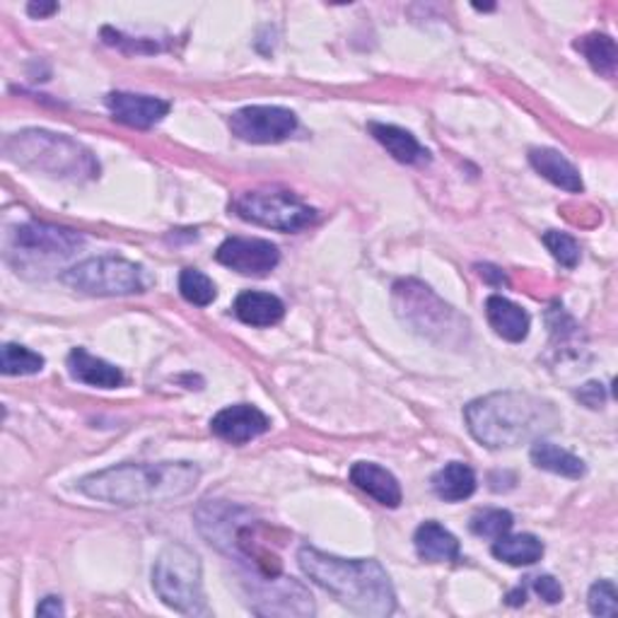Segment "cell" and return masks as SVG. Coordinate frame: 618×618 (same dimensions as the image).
<instances>
[{
	"label": "cell",
	"instance_id": "24",
	"mask_svg": "<svg viewBox=\"0 0 618 618\" xmlns=\"http://www.w3.org/2000/svg\"><path fill=\"white\" fill-rule=\"evenodd\" d=\"M493 556L508 565H534L544 556V544L534 534H502L496 539Z\"/></svg>",
	"mask_w": 618,
	"mask_h": 618
},
{
	"label": "cell",
	"instance_id": "23",
	"mask_svg": "<svg viewBox=\"0 0 618 618\" xmlns=\"http://www.w3.org/2000/svg\"><path fill=\"white\" fill-rule=\"evenodd\" d=\"M433 491L445 502H461L476 491V473L461 461H452L433 476Z\"/></svg>",
	"mask_w": 618,
	"mask_h": 618
},
{
	"label": "cell",
	"instance_id": "21",
	"mask_svg": "<svg viewBox=\"0 0 618 618\" xmlns=\"http://www.w3.org/2000/svg\"><path fill=\"white\" fill-rule=\"evenodd\" d=\"M414 544L418 556L428 563H452L459 558V541L443 524L425 522L416 530Z\"/></svg>",
	"mask_w": 618,
	"mask_h": 618
},
{
	"label": "cell",
	"instance_id": "7",
	"mask_svg": "<svg viewBox=\"0 0 618 618\" xmlns=\"http://www.w3.org/2000/svg\"><path fill=\"white\" fill-rule=\"evenodd\" d=\"M61 283L83 295L116 298V295L143 292L148 288V276L143 266L121 259V256H97V259H87L63 270Z\"/></svg>",
	"mask_w": 618,
	"mask_h": 618
},
{
	"label": "cell",
	"instance_id": "13",
	"mask_svg": "<svg viewBox=\"0 0 618 618\" xmlns=\"http://www.w3.org/2000/svg\"><path fill=\"white\" fill-rule=\"evenodd\" d=\"M270 428V420L262 408L252 404H235L223 408L221 414H215L211 420L213 435L230 445H247L254 437L264 435Z\"/></svg>",
	"mask_w": 618,
	"mask_h": 618
},
{
	"label": "cell",
	"instance_id": "30",
	"mask_svg": "<svg viewBox=\"0 0 618 618\" xmlns=\"http://www.w3.org/2000/svg\"><path fill=\"white\" fill-rule=\"evenodd\" d=\"M587 604H589V611L595 616L614 618L618 614V592L611 579H599V583L592 585Z\"/></svg>",
	"mask_w": 618,
	"mask_h": 618
},
{
	"label": "cell",
	"instance_id": "32",
	"mask_svg": "<svg viewBox=\"0 0 618 618\" xmlns=\"http://www.w3.org/2000/svg\"><path fill=\"white\" fill-rule=\"evenodd\" d=\"M577 398L589 408H599L604 404V398H607V394H604V384L587 382L583 390L577 392Z\"/></svg>",
	"mask_w": 618,
	"mask_h": 618
},
{
	"label": "cell",
	"instance_id": "22",
	"mask_svg": "<svg viewBox=\"0 0 618 618\" xmlns=\"http://www.w3.org/2000/svg\"><path fill=\"white\" fill-rule=\"evenodd\" d=\"M530 455H532L534 467L551 471V473L565 476V479H583L585 471H587L583 459L575 457L573 452H568V449L541 440V437H539V440H534Z\"/></svg>",
	"mask_w": 618,
	"mask_h": 618
},
{
	"label": "cell",
	"instance_id": "28",
	"mask_svg": "<svg viewBox=\"0 0 618 618\" xmlns=\"http://www.w3.org/2000/svg\"><path fill=\"white\" fill-rule=\"evenodd\" d=\"M514 518L508 510H483L471 518V532L483 539H498L512 530Z\"/></svg>",
	"mask_w": 618,
	"mask_h": 618
},
{
	"label": "cell",
	"instance_id": "18",
	"mask_svg": "<svg viewBox=\"0 0 618 618\" xmlns=\"http://www.w3.org/2000/svg\"><path fill=\"white\" fill-rule=\"evenodd\" d=\"M232 309H235V317L239 321L256 329L276 327L278 321L286 317V305H283V300L262 290H244Z\"/></svg>",
	"mask_w": 618,
	"mask_h": 618
},
{
	"label": "cell",
	"instance_id": "11",
	"mask_svg": "<svg viewBox=\"0 0 618 618\" xmlns=\"http://www.w3.org/2000/svg\"><path fill=\"white\" fill-rule=\"evenodd\" d=\"M249 609L259 616H312L315 599L298 579L278 575L249 587Z\"/></svg>",
	"mask_w": 618,
	"mask_h": 618
},
{
	"label": "cell",
	"instance_id": "5",
	"mask_svg": "<svg viewBox=\"0 0 618 618\" xmlns=\"http://www.w3.org/2000/svg\"><path fill=\"white\" fill-rule=\"evenodd\" d=\"M394 309L404 324L433 343L461 348L469 341V321L452 305L437 298L435 290L416 278L394 283Z\"/></svg>",
	"mask_w": 618,
	"mask_h": 618
},
{
	"label": "cell",
	"instance_id": "20",
	"mask_svg": "<svg viewBox=\"0 0 618 618\" xmlns=\"http://www.w3.org/2000/svg\"><path fill=\"white\" fill-rule=\"evenodd\" d=\"M367 128L372 138H375L382 148H386V152H390L396 162L418 164L430 158V152L425 150L416 140V136L408 134L406 128H398L392 124H377V121H372Z\"/></svg>",
	"mask_w": 618,
	"mask_h": 618
},
{
	"label": "cell",
	"instance_id": "35",
	"mask_svg": "<svg viewBox=\"0 0 618 618\" xmlns=\"http://www.w3.org/2000/svg\"><path fill=\"white\" fill-rule=\"evenodd\" d=\"M58 10V6L56 3H32V6H28V12L32 18H46V15H51V12H56Z\"/></svg>",
	"mask_w": 618,
	"mask_h": 618
},
{
	"label": "cell",
	"instance_id": "12",
	"mask_svg": "<svg viewBox=\"0 0 618 618\" xmlns=\"http://www.w3.org/2000/svg\"><path fill=\"white\" fill-rule=\"evenodd\" d=\"M215 259L242 276H266L280 264V252L268 239L230 237L217 247Z\"/></svg>",
	"mask_w": 618,
	"mask_h": 618
},
{
	"label": "cell",
	"instance_id": "16",
	"mask_svg": "<svg viewBox=\"0 0 618 618\" xmlns=\"http://www.w3.org/2000/svg\"><path fill=\"white\" fill-rule=\"evenodd\" d=\"M486 317L498 337L510 343H520L530 337L532 317L526 315L520 305L502 298V295H491V298L486 300Z\"/></svg>",
	"mask_w": 618,
	"mask_h": 618
},
{
	"label": "cell",
	"instance_id": "26",
	"mask_svg": "<svg viewBox=\"0 0 618 618\" xmlns=\"http://www.w3.org/2000/svg\"><path fill=\"white\" fill-rule=\"evenodd\" d=\"M0 370L3 375H36L44 370V358L18 343H6L0 353Z\"/></svg>",
	"mask_w": 618,
	"mask_h": 618
},
{
	"label": "cell",
	"instance_id": "4",
	"mask_svg": "<svg viewBox=\"0 0 618 618\" xmlns=\"http://www.w3.org/2000/svg\"><path fill=\"white\" fill-rule=\"evenodd\" d=\"M3 150L8 160L24 167V170L42 172L71 182H87L99 177V162L75 138L44 131V128H28L6 138Z\"/></svg>",
	"mask_w": 618,
	"mask_h": 618
},
{
	"label": "cell",
	"instance_id": "9",
	"mask_svg": "<svg viewBox=\"0 0 618 618\" xmlns=\"http://www.w3.org/2000/svg\"><path fill=\"white\" fill-rule=\"evenodd\" d=\"M237 217L278 232H300L317 221V211L286 189L244 191L232 201Z\"/></svg>",
	"mask_w": 618,
	"mask_h": 618
},
{
	"label": "cell",
	"instance_id": "14",
	"mask_svg": "<svg viewBox=\"0 0 618 618\" xmlns=\"http://www.w3.org/2000/svg\"><path fill=\"white\" fill-rule=\"evenodd\" d=\"M107 109L111 116L124 126L131 128H152L170 114V102L150 95H134V93H111L107 95Z\"/></svg>",
	"mask_w": 618,
	"mask_h": 618
},
{
	"label": "cell",
	"instance_id": "10",
	"mask_svg": "<svg viewBox=\"0 0 618 618\" xmlns=\"http://www.w3.org/2000/svg\"><path fill=\"white\" fill-rule=\"evenodd\" d=\"M230 131L244 143L268 146L288 140L298 131V116L286 107H270V105H254L242 107L230 116Z\"/></svg>",
	"mask_w": 618,
	"mask_h": 618
},
{
	"label": "cell",
	"instance_id": "2",
	"mask_svg": "<svg viewBox=\"0 0 618 618\" xmlns=\"http://www.w3.org/2000/svg\"><path fill=\"white\" fill-rule=\"evenodd\" d=\"M300 571L327 589L343 607L360 616L384 618L396 611V592L390 575L372 558H339L315 546L298 551Z\"/></svg>",
	"mask_w": 618,
	"mask_h": 618
},
{
	"label": "cell",
	"instance_id": "8",
	"mask_svg": "<svg viewBox=\"0 0 618 618\" xmlns=\"http://www.w3.org/2000/svg\"><path fill=\"white\" fill-rule=\"evenodd\" d=\"M85 244L81 232L46 223H28L12 230L8 262L22 270H46L49 264L73 256Z\"/></svg>",
	"mask_w": 618,
	"mask_h": 618
},
{
	"label": "cell",
	"instance_id": "31",
	"mask_svg": "<svg viewBox=\"0 0 618 618\" xmlns=\"http://www.w3.org/2000/svg\"><path fill=\"white\" fill-rule=\"evenodd\" d=\"M530 579H532V589L546 604L563 601V587H561L556 577H553V575H536V577H530Z\"/></svg>",
	"mask_w": 618,
	"mask_h": 618
},
{
	"label": "cell",
	"instance_id": "17",
	"mask_svg": "<svg viewBox=\"0 0 618 618\" xmlns=\"http://www.w3.org/2000/svg\"><path fill=\"white\" fill-rule=\"evenodd\" d=\"M68 372L73 380L99 386V390H116V386L124 384V372L119 367L87 353L85 348H73L68 353Z\"/></svg>",
	"mask_w": 618,
	"mask_h": 618
},
{
	"label": "cell",
	"instance_id": "3",
	"mask_svg": "<svg viewBox=\"0 0 618 618\" xmlns=\"http://www.w3.org/2000/svg\"><path fill=\"white\" fill-rule=\"evenodd\" d=\"M464 420L476 443L502 449L544 437L561 423V414L551 402L534 394L493 392L464 408Z\"/></svg>",
	"mask_w": 618,
	"mask_h": 618
},
{
	"label": "cell",
	"instance_id": "19",
	"mask_svg": "<svg viewBox=\"0 0 618 618\" xmlns=\"http://www.w3.org/2000/svg\"><path fill=\"white\" fill-rule=\"evenodd\" d=\"M530 162H532L534 170L541 177H544L546 182H551L553 187L565 189V191H571V193H579V191L585 189L583 177H579L577 167L558 150H553V148H534L530 152Z\"/></svg>",
	"mask_w": 618,
	"mask_h": 618
},
{
	"label": "cell",
	"instance_id": "29",
	"mask_svg": "<svg viewBox=\"0 0 618 618\" xmlns=\"http://www.w3.org/2000/svg\"><path fill=\"white\" fill-rule=\"evenodd\" d=\"M544 244L553 254V259H556L561 266L575 268L579 264V244L575 242V237L565 235V232L558 230H548L544 235Z\"/></svg>",
	"mask_w": 618,
	"mask_h": 618
},
{
	"label": "cell",
	"instance_id": "27",
	"mask_svg": "<svg viewBox=\"0 0 618 618\" xmlns=\"http://www.w3.org/2000/svg\"><path fill=\"white\" fill-rule=\"evenodd\" d=\"M179 292L182 298L196 307H209L217 298L215 283L199 268H184L179 276Z\"/></svg>",
	"mask_w": 618,
	"mask_h": 618
},
{
	"label": "cell",
	"instance_id": "15",
	"mask_svg": "<svg viewBox=\"0 0 618 618\" xmlns=\"http://www.w3.org/2000/svg\"><path fill=\"white\" fill-rule=\"evenodd\" d=\"M351 481L360 488V491H365L370 498H375L384 508L394 510L402 505L404 493H402V486L396 481V476L375 461L353 464Z\"/></svg>",
	"mask_w": 618,
	"mask_h": 618
},
{
	"label": "cell",
	"instance_id": "6",
	"mask_svg": "<svg viewBox=\"0 0 618 618\" xmlns=\"http://www.w3.org/2000/svg\"><path fill=\"white\" fill-rule=\"evenodd\" d=\"M152 587L167 607L184 616H209L203 571L196 551L184 544L167 546L152 568Z\"/></svg>",
	"mask_w": 618,
	"mask_h": 618
},
{
	"label": "cell",
	"instance_id": "33",
	"mask_svg": "<svg viewBox=\"0 0 618 618\" xmlns=\"http://www.w3.org/2000/svg\"><path fill=\"white\" fill-rule=\"evenodd\" d=\"M66 614V609H63V601L61 597H46L42 599V604L36 607V616H49V618H58Z\"/></svg>",
	"mask_w": 618,
	"mask_h": 618
},
{
	"label": "cell",
	"instance_id": "36",
	"mask_svg": "<svg viewBox=\"0 0 618 618\" xmlns=\"http://www.w3.org/2000/svg\"><path fill=\"white\" fill-rule=\"evenodd\" d=\"M524 597H526V589L518 587L508 595V604H510V607H520V604H524Z\"/></svg>",
	"mask_w": 618,
	"mask_h": 618
},
{
	"label": "cell",
	"instance_id": "25",
	"mask_svg": "<svg viewBox=\"0 0 618 618\" xmlns=\"http://www.w3.org/2000/svg\"><path fill=\"white\" fill-rule=\"evenodd\" d=\"M575 49L587 58V63L597 73L614 77L616 75V63H618V49L616 42L609 34H587L575 42Z\"/></svg>",
	"mask_w": 618,
	"mask_h": 618
},
{
	"label": "cell",
	"instance_id": "34",
	"mask_svg": "<svg viewBox=\"0 0 618 618\" xmlns=\"http://www.w3.org/2000/svg\"><path fill=\"white\" fill-rule=\"evenodd\" d=\"M479 270H481V276H483L486 280L496 283V286H502V283H508V276L502 274V270L496 268V266H479Z\"/></svg>",
	"mask_w": 618,
	"mask_h": 618
},
{
	"label": "cell",
	"instance_id": "1",
	"mask_svg": "<svg viewBox=\"0 0 618 618\" xmlns=\"http://www.w3.org/2000/svg\"><path fill=\"white\" fill-rule=\"evenodd\" d=\"M201 481V469L191 461L119 464L77 481L87 498L109 505H158L189 496Z\"/></svg>",
	"mask_w": 618,
	"mask_h": 618
}]
</instances>
